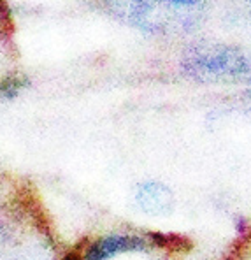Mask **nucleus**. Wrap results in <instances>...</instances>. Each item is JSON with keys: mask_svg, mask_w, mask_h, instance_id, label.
Returning a JSON list of instances; mask_svg holds the SVG:
<instances>
[{"mask_svg": "<svg viewBox=\"0 0 251 260\" xmlns=\"http://www.w3.org/2000/svg\"><path fill=\"white\" fill-rule=\"evenodd\" d=\"M181 71L200 81H239L251 78V60L234 46H195L183 55Z\"/></svg>", "mask_w": 251, "mask_h": 260, "instance_id": "1", "label": "nucleus"}, {"mask_svg": "<svg viewBox=\"0 0 251 260\" xmlns=\"http://www.w3.org/2000/svg\"><path fill=\"white\" fill-rule=\"evenodd\" d=\"M100 11L123 25L151 34H162L177 21L176 7L160 0H97Z\"/></svg>", "mask_w": 251, "mask_h": 260, "instance_id": "2", "label": "nucleus"}, {"mask_svg": "<svg viewBox=\"0 0 251 260\" xmlns=\"http://www.w3.org/2000/svg\"><path fill=\"white\" fill-rule=\"evenodd\" d=\"M132 206L144 216L167 218L177 208V197L169 183L157 178L139 179L132 186Z\"/></svg>", "mask_w": 251, "mask_h": 260, "instance_id": "3", "label": "nucleus"}, {"mask_svg": "<svg viewBox=\"0 0 251 260\" xmlns=\"http://www.w3.org/2000/svg\"><path fill=\"white\" fill-rule=\"evenodd\" d=\"M163 4H169V6L176 7V9H192L202 4V0H160Z\"/></svg>", "mask_w": 251, "mask_h": 260, "instance_id": "4", "label": "nucleus"}, {"mask_svg": "<svg viewBox=\"0 0 251 260\" xmlns=\"http://www.w3.org/2000/svg\"><path fill=\"white\" fill-rule=\"evenodd\" d=\"M237 260H251V238L241 246V250H239V258Z\"/></svg>", "mask_w": 251, "mask_h": 260, "instance_id": "5", "label": "nucleus"}, {"mask_svg": "<svg viewBox=\"0 0 251 260\" xmlns=\"http://www.w3.org/2000/svg\"><path fill=\"white\" fill-rule=\"evenodd\" d=\"M246 95H248V97L251 99V88H249V90H248V93H246Z\"/></svg>", "mask_w": 251, "mask_h": 260, "instance_id": "6", "label": "nucleus"}]
</instances>
